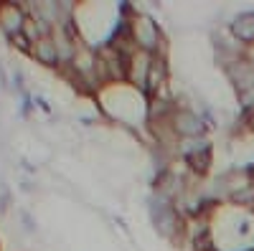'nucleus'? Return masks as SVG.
<instances>
[{
    "label": "nucleus",
    "mask_w": 254,
    "mask_h": 251,
    "mask_svg": "<svg viewBox=\"0 0 254 251\" xmlns=\"http://www.w3.org/2000/svg\"><path fill=\"white\" fill-rule=\"evenodd\" d=\"M38 66L44 69H59L61 66V56H59V49H56V38L49 33V36H41L36 44L31 46V53H28Z\"/></svg>",
    "instance_id": "3"
},
{
    "label": "nucleus",
    "mask_w": 254,
    "mask_h": 251,
    "mask_svg": "<svg viewBox=\"0 0 254 251\" xmlns=\"http://www.w3.org/2000/svg\"><path fill=\"white\" fill-rule=\"evenodd\" d=\"M249 175H254V167H249Z\"/></svg>",
    "instance_id": "6"
},
{
    "label": "nucleus",
    "mask_w": 254,
    "mask_h": 251,
    "mask_svg": "<svg viewBox=\"0 0 254 251\" xmlns=\"http://www.w3.org/2000/svg\"><path fill=\"white\" fill-rule=\"evenodd\" d=\"M168 124H171V132L181 140H198L203 135V119L188 107H176L168 117Z\"/></svg>",
    "instance_id": "1"
},
{
    "label": "nucleus",
    "mask_w": 254,
    "mask_h": 251,
    "mask_svg": "<svg viewBox=\"0 0 254 251\" xmlns=\"http://www.w3.org/2000/svg\"><path fill=\"white\" fill-rule=\"evenodd\" d=\"M247 193H249V196H254V185H249V191H247ZM231 198H234V201H242V198H244V193H234Z\"/></svg>",
    "instance_id": "5"
},
{
    "label": "nucleus",
    "mask_w": 254,
    "mask_h": 251,
    "mask_svg": "<svg viewBox=\"0 0 254 251\" xmlns=\"http://www.w3.org/2000/svg\"><path fill=\"white\" fill-rule=\"evenodd\" d=\"M28 18V10L18 3H0V33L5 38H13L23 33V23Z\"/></svg>",
    "instance_id": "2"
},
{
    "label": "nucleus",
    "mask_w": 254,
    "mask_h": 251,
    "mask_svg": "<svg viewBox=\"0 0 254 251\" xmlns=\"http://www.w3.org/2000/svg\"><path fill=\"white\" fill-rule=\"evenodd\" d=\"M231 33L239 44H252L254 41V13H244L231 23Z\"/></svg>",
    "instance_id": "4"
}]
</instances>
